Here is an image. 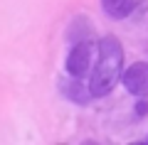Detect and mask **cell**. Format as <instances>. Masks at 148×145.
Masks as SVG:
<instances>
[{"instance_id": "5b68a950", "label": "cell", "mask_w": 148, "mask_h": 145, "mask_svg": "<svg viewBox=\"0 0 148 145\" xmlns=\"http://www.w3.org/2000/svg\"><path fill=\"white\" fill-rule=\"evenodd\" d=\"M62 86H64V93H67L72 101H77V103H86V101L91 99V91H86L79 84V79H74V76H72V81L62 84Z\"/></svg>"}, {"instance_id": "277c9868", "label": "cell", "mask_w": 148, "mask_h": 145, "mask_svg": "<svg viewBox=\"0 0 148 145\" xmlns=\"http://www.w3.org/2000/svg\"><path fill=\"white\" fill-rule=\"evenodd\" d=\"M133 5H136V0H101L104 12H106L109 17H116V20L126 17L128 12L133 10Z\"/></svg>"}, {"instance_id": "7a4b0ae2", "label": "cell", "mask_w": 148, "mask_h": 145, "mask_svg": "<svg viewBox=\"0 0 148 145\" xmlns=\"http://www.w3.org/2000/svg\"><path fill=\"white\" fill-rule=\"evenodd\" d=\"M99 52V47L94 44L91 39H84V42H77L72 47V52L67 57V71L69 76L74 79H82L91 71V64H94V57Z\"/></svg>"}, {"instance_id": "3957f363", "label": "cell", "mask_w": 148, "mask_h": 145, "mask_svg": "<svg viewBox=\"0 0 148 145\" xmlns=\"http://www.w3.org/2000/svg\"><path fill=\"white\" fill-rule=\"evenodd\" d=\"M121 81L126 86L128 93L138 96V99H146L148 96V62H136L121 74Z\"/></svg>"}, {"instance_id": "6da1fadb", "label": "cell", "mask_w": 148, "mask_h": 145, "mask_svg": "<svg viewBox=\"0 0 148 145\" xmlns=\"http://www.w3.org/2000/svg\"><path fill=\"white\" fill-rule=\"evenodd\" d=\"M121 71H123L121 42L109 35L99 42V59H96V67L91 69V81H89L91 96H96V99L106 96L121 79Z\"/></svg>"}, {"instance_id": "8992f818", "label": "cell", "mask_w": 148, "mask_h": 145, "mask_svg": "<svg viewBox=\"0 0 148 145\" xmlns=\"http://www.w3.org/2000/svg\"><path fill=\"white\" fill-rule=\"evenodd\" d=\"M136 111H138V116H146V113H148V101L138 103V108H136Z\"/></svg>"}]
</instances>
